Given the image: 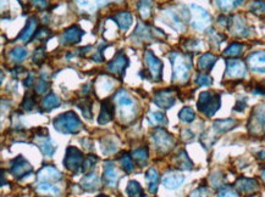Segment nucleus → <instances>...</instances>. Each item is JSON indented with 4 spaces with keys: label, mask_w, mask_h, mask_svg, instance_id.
Masks as SVG:
<instances>
[{
    "label": "nucleus",
    "mask_w": 265,
    "mask_h": 197,
    "mask_svg": "<svg viewBox=\"0 0 265 197\" xmlns=\"http://www.w3.org/2000/svg\"><path fill=\"white\" fill-rule=\"evenodd\" d=\"M135 35L138 37L139 39H150V38L153 37V32L147 24L138 23L137 28H136L135 31Z\"/></svg>",
    "instance_id": "obj_37"
},
{
    "label": "nucleus",
    "mask_w": 265,
    "mask_h": 197,
    "mask_svg": "<svg viewBox=\"0 0 265 197\" xmlns=\"http://www.w3.org/2000/svg\"><path fill=\"white\" fill-rule=\"evenodd\" d=\"M48 89L49 83L45 82L44 79H39V81L37 82V86H35V92H37V94H44Z\"/></svg>",
    "instance_id": "obj_51"
},
{
    "label": "nucleus",
    "mask_w": 265,
    "mask_h": 197,
    "mask_svg": "<svg viewBox=\"0 0 265 197\" xmlns=\"http://www.w3.org/2000/svg\"><path fill=\"white\" fill-rule=\"evenodd\" d=\"M27 54L28 53H27L26 49L18 46V48L12 49L11 53H10V59H11V61L15 62V64H20V62H22L23 60L26 59Z\"/></svg>",
    "instance_id": "obj_38"
},
{
    "label": "nucleus",
    "mask_w": 265,
    "mask_h": 197,
    "mask_svg": "<svg viewBox=\"0 0 265 197\" xmlns=\"http://www.w3.org/2000/svg\"><path fill=\"white\" fill-rule=\"evenodd\" d=\"M221 106L220 95L214 92H203L199 95L197 107L207 117H213Z\"/></svg>",
    "instance_id": "obj_3"
},
{
    "label": "nucleus",
    "mask_w": 265,
    "mask_h": 197,
    "mask_svg": "<svg viewBox=\"0 0 265 197\" xmlns=\"http://www.w3.org/2000/svg\"><path fill=\"white\" fill-rule=\"evenodd\" d=\"M119 173H117L115 164L110 161H106L104 163V182L110 188H115L119 182Z\"/></svg>",
    "instance_id": "obj_16"
},
{
    "label": "nucleus",
    "mask_w": 265,
    "mask_h": 197,
    "mask_svg": "<svg viewBox=\"0 0 265 197\" xmlns=\"http://www.w3.org/2000/svg\"><path fill=\"white\" fill-rule=\"evenodd\" d=\"M236 189L243 194H252L256 193L259 189V184L256 179H250V178H240L236 182Z\"/></svg>",
    "instance_id": "obj_22"
},
{
    "label": "nucleus",
    "mask_w": 265,
    "mask_h": 197,
    "mask_svg": "<svg viewBox=\"0 0 265 197\" xmlns=\"http://www.w3.org/2000/svg\"><path fill=\"white\" fill-rule=\"evenodd\" d=\"M149 120L155 125H166L168 124V119L163 112H153L149 114Z\"/></svg>",
    "instance_id": "obj_42"
},
{
    "label": "nucleus",
    "mask_w": 265,
    "mask_h": 197,
    "mask_svg": "<svg viewBox=\"0 0 265 197\" xmlns=\"http://www.w3.org/2000/svg\"><path fill=\"white\" fill-rule=\"evenodd\" d=\"M153 9V0H139L138 2V12L143 20L150 17Z\"/></svg>",
    "instance_id": "obj_32"
},
{
    "label": "nucleus",
    "mask_w": 265,
    "mask_h": 197,
    "mask_svg": "<svg viewBox=\"0 0 265 197\" xmlns=\"http://www.w3.org/2000/svg\"><path fill=\"white\" fill-rule=\"evenodd\" d=\"M251 11L256 15H265V1L263 0H256L251 4Z\"/></svg>",
    "instance_id": "obj_46"
},
{
    "label": "nucleus",
    "mask_w": 265,
    "mask_h": 197,
    "mask_svg": "<svg viewBox=\"0 0 265 197\" xmlns=\"http://www.w3.org/2000/svg\"><path fill=\"white\" fill-rule=\"evenodd\" d=\"M175 101H176V94L173 90L164 89L159 90L154 94V102L155 105L159 106L160 108L169 109L175 105Z\"/></svg>",
    "instance_id": "obj_11"
},
{
    "label": "nucleus",
    "mask_w": 265,
    "mask_h": 197,
    "mask_svg": "<svg viewBox=\"0 0 265 197\" xmlns=\"http://www.w3.org/2000/svg\"><path fill=\"white\" fill-rule=\"evenodd\" d=\"M179 117H180V119L182 120V122L191 123V122H193V120H195L196 113L192 108L188 107L187 106V107H184L181 109V111L179 112Z\"/></svg>",
    "instance_id": "obj_40"
},
{
    "label": "nucleus",
    "mask_w": 265,
    "mask_h": 197,
    "mask_svg": "<svg viewBox=\"0 0 265 197\" xmlns=\"http://www.w3.org/2000/svg\"><path fill=\"white\" fill-rule=\"evenodd\" d=\"M98 162V157L94 155H89L84 158L83 164H82V172L83 173H88L89 171L94 167V164Z\"/></svg>",
    "instance_id": "obj_43"
},
{
    "label": "nucleus",
    "mask_w": 265,
    "mask_h": 197,
    "mask_svg": "<svg viewBox=\"0 0 265 197\" xmlns=\"http://www.w3.org/2000/svg\"><path fill=\"white\" fill-rule=\"evenodd\" d=\"M144 60H146V65L148 67V72L153 81H160L163 76V62L150 50L146 51Z\"/></svg>",
    "instance_id": "obj_8"
},
{
    "label": "nucleus",
    "mask_w": 265,
    "mask_h": 197,
    "mask_svg": "<svg viewBox=\"0 0 265 197\" xmlns=\"http://www.w3.org/2000/svg\"><path fill=\"white\" fill-rule=\"evenodd\" d=\"M190 10L191 24H192L193 28H196L197 31H204V29H207L209 27V24L212 23V17H210L209 12L196 4L191 5Z\"/></svg>",
    "instance_id": "obj_4"
},
{
    "label": "nucleus",
    "mask_w": 265,
    "mask_h": 197,
    "mask_svg": "<svg viewBox=\"0 0 265 197\" xmlns=\"http://www.w3.org/2000/svg\"><path fill=\"white\" fill-rule=\"evenodd\" d=\"M53 125L56 130L62 134H76L82 129V122L73 111H67L59 114L53 120Z\"/></svg>",
    "instance_id": "obj_2"
},
{
    "label": "nucleus",
    "mask_w": 265,
    "mask_h": 197,
    "mask_svg": "<svg viewBox=\"0 0 265 197\" xmlns=\"http://www.w3.org/2000/svg\"><path fill=\"white\" fill-rule=\"evenodd\" d=\"M196 83L199 87H208L210 84H213V78L209 75H207V73L201 72L196 77Z\"/></svg>",
    "instance_id": "obj_44"
},
{
    "label": "nucleus",
    "mask_w": 265,
    "mask_h": 197,
    "mask_svg": "<svg viewBox=\"0 0 265 197\" xmlns=\"http://www.w3.org/2000/svg\"><path fill=\"white\" fill-rule=\"evenodd\" d=\"M153 140L155 142V146L160 152L165 153L170 151L174 146V138L171 134H169L164 128H157L152 134Z\"/></svg>",
    "instance_id": "obj_6"
},
{
    "label": "nucleus",
    "mask_w": 265,
    "mask_h": 197,
    "mask_svg": "<svg viewBox=\"0 0 265 197\" xmlns=\"http://www.w3.org/2000/svg\"><path fill=\"white\" fill-rule=\"evenodd\" d=\"M75 2L82 12L93 13L99 6L100 0H75Z\"/></svg>",
    "instance_id": "obj_29"
},
{
    "label": "nucleus",
    "mask_w": 265,
    "mask_h": 197,
    "mask_svg": "<svg viewBox=\"0 0 265 197\" xmlns=\"http://www.w3.org/2000/svg\"><path fill=\"white\" fill-rule=\"evenodd\" d=\"M185 183V175L179 172H170V173L165 174L163 178V185L169 190H174V189L180 188Z\"/></svg>",
    "instance_id": "obj_20"
},
{
    "label": "nucleus",
    "mask_w": 265,
    "mask_h": 197,
    "mask_svg": "<svg viewBox=\"0 0 265 197\" xmlns=\"http://www.w3.org/2000/svg\"><path fill=\"white\" fill-rule=\"evenodd\" d=\"M170 61L173 65V79L179 83H186L190 78L192 70V60L188 55L181 53H171Z\"/></svg>",
    "instance_id": "obj_1"
},
{
    "label": "nucleus",
    "mask_w": 265,
    "mask_h": 197,
    "mask_svg": "<svg viewBox=\"0 0 265 197\" xmlns=\"http://www.w3.org/2000/svg\"><path fill=\"white\" fill-rule=\"evenodd\" d=\"M35 190L39 194H44V195H53V196H59L60 195V189L58 186H55L53 183L49 182H40L39 184L37 185Z\"/></svg>",
    "instance_id": "obj_28"
},
{
    "label": "nucleus",
    "mask_w": 265,
    "mask_h": 197,
    "mask_svg": "<svg viewBox=\"0 0 265 197\" xmlns=\"http://www.w3.org/2000/svg\"><path fill=\"white\" fill-rule=\"evenodd\" d=\"M38 179H39V182H59V180L62 179V174L55 167L44 166L38 172Z\"/></svg>",
    "instance_id": "obj_15"
},
{
    "label": "nucleus",
    "mask_w": 265,
    "mask_h": 197,
    "mask_svg": "<svg viewBox=\"0 0 265 197\" xmlns=\"http://www.w3.org/2000/svg\"><path fill=\"white\" fill-rule=\"evenodd\" d=\"M247 73V67L246 64L240 59H230L226 61V72L225 76L228 78L240 79L243 78Z\"/></svg>",
    "instance_id": "obj_9"
},
{
    "label": "nucleus",
    "mask_w": 265,
    "mask_h": 197,
    "mask_svg": "<svg viewBox=\"0 0 265 197\" xmlns=\"http://www.w3.org/2000/svg\"><path fill=\"white\" fill-rule=\"evenodd\" d=\"M234 31L237 35H240V37H246V35L248 34V31H250V29H248V27L246 26L245 22L242 20H236L235 21Z\"/></svg>",
    "instance_id": "obj_45"
},
{
    "label": "nucleus",
    "mask_w": 265,
    "mask_h": 197,
    "mask_svg": "<svg viewBox=\"0 0 265 197\" xmlns=\"http://www.w3.org/2000/svg\"><path fill=\"white\" fill-rule=\"evenodd\" d=\"M33 5L37 9L44 10L48 6V1L46 0H33Z\"/></svg>",
    "instance_id": "obj_54"
},
{
    "label": "nucleus",
    "mask_w": 265,
    "mask_h": 197,
    "mask_svg": "<svg viewBox=\"0 0 265 197\" xmlns=\"http://www.w3.org/2000/svg\"><path fill=\"white\" fill-rule=\"evenodd\" d=\"M83 155L78 149L73 146H69L66 149L64 158V166L66 167L67 171L70 172H78L83 164Z\"/></svg>",
    "instance_id": "obj_7"
},
{
    "label": "nucleus",
    "mask_w": 265,
    "mask_h": 197,
    "mask_svg": "<svg viewBox=\"0 0 265 197\" xmlns=\"http://www.w3.org/2000/svg\"><path fill=\"white\" fill-rule=\"evenodd\" d=\"M99 178L95 173H88L84 175L83 179L81 180V185L84 190L87 191H94L99 189Z\"/></svg>",
    "instance_id": "obj_25"
},
{
    "label": "nucleus",
    "mask_w": 265,
    "mask_h": 197,
    "mask_svg": "<svg viewBox=\"0 0 265 197\" xmlns=\"http://www.w3.org/2000/svg\"><path fill=\"white\" fill-rule=\"evenodd\" d=\"M242 1L243 0H215L218 7H219L220 10L225 11V12L236 9L239 5L242 4Z\"/></svg>",
    "instance_id": "obj_35"
},
{
    "label": "nucleus",
    "mask_w": 265,
    "mask_h": 197,
    "mask_svg": "<svg viewBox=\"0 0 265 197\" xmlns=\"http://www.w3.org/2000/svg\"><path fill=\"white\" fill-rule=\"evenodd\" d=\"M165 13H166V16H168L169 20L171 21V26H173L175 29H177L179 32L184 31L185 29L184 20H182V17L176 12V11L168 10Z\"/></svg>",
    "instance_id": "obj_30"
},
{
    "label": "nucleus",
    "mask_w": 265,
    "mask_h": 197,
    "mask_svg": "<svg viewBox=\"0 0 265 197\" xmlns=\"http://www.w3.org/2000/svg\"><path fill=\"white\" fill-rule=\"evenodd\" d=\"M146 179L148 183L150 194H157L158 185H159V173L155 168H149L146 173Z\"/></svg>",
    "instance_id": "obj_26"
},
{
    "label": "nucleus",
    "mask_w": 265,
    "mask_h": 197,
    "mask_svg": "<svg viewBox=\"0 0 265 197\" xmlns=\"http://www.w3.org/2000/svg\"><path fill=\"white\" fill-rule=\"evenodd\" d=\"M34 141H35V144H37V146L40 149V151L43 152V155L46 156V157H51V156L54 155L56 147H55V145L51 142L49 136L37 135L34 138Z\"/></svg>",
    "instance_id": "obj_21"
},
{
    "label": "nucleus",
    "mask_w": 265,
    "mask_h": 197,
    "mask_svg": "<svg viewBox=\"0 0 265 197\" xmlns=\"http://www.w3.org/2000/svg\"><path fill=\"white\" fill-rule=\"evenodd\" d=\"M248 129L254 135H259L265 131V112L263 109L257 108L253 112L250 123H248Z\"/></svg>",
    "instance_id": "obj_12"
},
{
    "label": "nucleus",
    "mask_w": 265,
    "mask_h": 197,
    "mask_svg": "<svg viewBox=\"0 0 265 197\" xmlns=\"http://www.w3.org/2000/svg\"><path fill=\"white\" fill-rule=\"evenodd\" d=\"M114 101L117 103L120 108H121L122 117L128 118V117L135 116V100L124 89H120L115 94Z\"/></svg>",
    "instance_id": "obj_5"
},
{
    "label": "nucleus",
    "mask_w": 265,
    "mask_h": 197,
    "mask_svg": "<svg viewBox=\"0 0 265 197\" xmlns=\"http://www.w3.org/2000/svg\"><path fill=\"white\" fill-rule=\"evenodd\" d=\"M131 156H132L135 160L139 161V162H146V161L148 160V150H147L146 147H141V149L135 150Z\"/></svg>",
    "instance_id": "obj_47"
},
{
    "label": "nucleus",
    "mask_w": 265,
    "mask_h": 197,
    "mask_svg": "<svg viewBox=\"0 0 265 197\" xmlns=\"http://www.w3.org/2000/svg\"><path fill=\"white\" fill-rule=\"evenodd\" d=\"M35 39H39V40H45L46 38L50 37V31L46 28H40L38 29V32L35 33Z\"/></svg>",
    "instance_id": "obj_52"
},
{
    "label": "nucleus",
    "mask_w": 265,
    "mask_h": 197,
    "mask_svg": "<svg viewBox=\"0 0 265 197\" xmlns=\"http://www.w3.org/2000/svg\"><path fill=\"white\" fill-rule=\"evenodd\" d=\"M247 65L254 72L265 73V50L254 51L247 57Z\"/></svg>",
    "instance_id": "obj_14"
},
{
    "label": "nucleus",
    "mask_w": 265,
    "mask_h": 197,
    "mask_svg": "<svg viewBox=\"0 0 265 197\" xmlns=\"http://www.w3.org/2000/svg\"><path fill=\"white\" fill-rule=\"evenodd\" d=\"M113 18L121 31H127L133 21L132 15H131L130 12H127V11H120V12H117Z\"/></svg>",
    "instance_id": "obj_23"
},
{
    "label": "nucleus",
    "mask_w": 265,
    "mask_h": 197,
    "mask_svg": "<svg viewBox=\"0 0 265 197\" xmlns=\"http://www.w3.org/2000/svg\"><path fill=\"white\" fill-rule=\"evenodd\" d=\"M207 195H208L207 189L201 188V189H197L195 193H192L191 197H207Z\"/></svg>",
    "instance_id": "obj_53"
},
{
    "label": "nucleus",
    "mask_w": 265,
    "mask_h": 197,
    "mask_svg": "<svg viewBox=\"0 0 265 197\" xmlns=\"http://www.w3.org/2000/svg\"><path fill=\"white\" fill-rule=\"evenodd\" d=\"M128 66V57L125 54L119 53L109 62L108 66H106V70L110 73H113L114 76L117 77H122L125 73V70Z\"/></svg>",
    "instance_id": "obj_10"
},
{
    "label": "nucleus",
    "mask_w": 265,
    "mask_h": 197,
    "mask_svg": "<svg viewBox=\"0 0 265 197\" xmlns=\"http://www.w3.org/2000/svg\"><path fill=\"white\" fill-rule=\"evenodd\" d=\"M218 197H239V194L232 188L224 186L223 189H220L219 193H218Z\"/></svg>",
    "instance_id": "obj_50"
},
{
    "label": "nucleus",
    "mask_w": 265,
    "mask_h": 197,
    "mask_svg": "<svg viewBox=\"0 0 265 197\" xmlns=\"http://www.w3.org/2000/svg\"><path fill=\"white\" fill-rule=\"evenodd\" d=\"M21 107L26 109V111H32V109L35 107V101L33 97H31V95H26L23 98L22 103H21Z\"/></svg>",
    "instance_id": "obj_49"
},
{
    "label": "nucleus",
    "mask_w": 265,
    "mask_h": 197,
    "mask_svg": "<svg viewBox=\"0 0 265 197\" xmlns=\"http://www.w3.org/2000/svg\"><path fill=\"white\" fill-rule=\"evenodd\" d=\"M114 113H115V106L114 102L110 100H104L102 103V108H100L99 117H98V123L99 124H106L114 118Z\"/></svg>",
    "instance_id": "obj_19"
},
{
    "label": "nucleus",
    "mask_w": 265,
    "mask_h": 197,
    "mask_svg": "<svg viewBox=\"0 0 265 197\" xmlns=\"http://www.w3.org/2000/svg\"><path fill=\"white\" fill-rule=\"evenodd\" d=\"M144 197H146V196H144Z\"/></svg>",
    "instance_id": "obj_58"
},
{
    "label": "nucleus",
    "mask_w": 265,
    "mask_h": 197,
    "mask_svg": "<svg viewBox=\"0 0 265 197\" xmlns=\"http://www.w3.org/2000/svg\"><path fill=\"white\" fill-rule=\"evenodd\" d=\"M76 105L81 109L82 113H83V116L86 117V118H92V101L89 100L88 98H83L81 101L76 102Z\"/></svg>",
    "instance_id": "obj_36"
},
{
    "label": "nucleus",
    "mask_w": 265,
    "mask_h": 197,
    "mask_svg": "<svg viewBox=\"0 0 265 197\" xmlns=\"http://www.w3.org/2000/svg\"><path fill=\"white\" fill-rule=\"evenodd\" d=\"M34 79H33V76L29 75L28 78H27V81H24V86L26 87H32V84H33Z\"/></svg>",
    "instance_id": "obj_55"
},
{
    "label": "nucleus",
    "mask_w": 265,
    "mask_h": 197,
    "mask_svg": "<svg viewBox=\"0 0 265 197\" xmlns=\"http://www.w3.org/2000/svg\"><path fill=\"white\" fill-rule=\"evenodd\" d=\"M45 59V48L44 46H39L37 50L34 51L33 55V62L35 65H40Z\"/></svg>",
    "instance_id": "obj_48"
},
{
    "label": "nucleus",
    "mask_w": 265,
    "mask_h": 197,
    "mask_svg": "<svg viewBox=\"0 0 265 197\" xmlns=\"http://www.w3.org/2000/svg\"><path fill=\"white\" fill-rule=\"evenodd\" d=\"M37 32H38V20L35 17H29L26 22V26H24L22 32H21L20 35H18L17 39L23 43H27L34 37Z\"/></svg>",
    "instance_id": "obj_17"
},
{
    "label": "nucleus",
    "mask_w": 265,
    "mask_h": 197,
    "mask_svg": "<svg viewBox=\"0 0 265 197\" xmlns=\"http://www.w3.org/2000/svg\"><path fill=\"white\" fill-rule=\"evenodd\" d=\"M120 162H121L122 168H124L125 172L127 173H131L135 169V166H133V161H132V156L128 155V153H124L120 158Z\"/></svg>",
    "instance_id": "obj_41"
},
{
    "label": "nucleus",
    "mask_w": 265,
    "mask_h": 197,
    "mask_svg": "<svg viewBox=\"0 0 265 197\" xmlns=\"http://www.w3.org/2000/svg\"><path fill=\"white\" fill-rule=\"evenodd\" d=\"M217 60L218 57L213 54L208 53L202 55L201 59L198 60V68L201 71H203V72H208V71L212 70L213 66H214L215 62H217Z\"/></svg>",
    "instance_id": "obj_27"
},
{
    "label": "nucleus",
    "mask_w": 265,
    "mask_h": 197,
    "mask_svg": "<svg viewBox=\"0 0 265 197\" xmlns=\"http://www.w3.org/2000/svg\"><path fill=\"white\" fill-rule=\"evenodd\" d=\"M60 103H61V101H60L58 95H55V94H53V93H51V94L46 95V97L43 98L42 107L44 108L45 111H51L53 108L59 107Z\"/></svg>",
    "instance_id": "obj_31"
},
{
    "label": "nucleus",
    "mask_w": 265,
    "mask_h": 197,
    "mask_svg": "<svg viewBox=\"0 0 265 197\" xmlns=\"http://www.w3.org/2000/svg\"><path fill=\"white\" fill-rule=\"evenodd\" d=\"M10 172L15 178H22L24 175L29 174L32 172V166L27 162L22 156H17L13 158L10 163Z\"/></svg>",
    "instance_id": "obj_13"
},
{
    "label": "nucleus",
    "mask_w": 265,
    "mask_h": 197,
    "mask_svg": "<svg viewBox=\"0 0 265 197\" xmlns=\"http://www.w3.org/2000/svg\"><path fill=\"white\" fill-rule=\"evenodd\" d=\"M176 164L180 169H186V171H190L193 167L192 161L190 160V157L185 151H181L176 156Z\"/></svg>",
    "instance_id": "obj_34"
},
{
    "label": "nucleus",
    "mask_w": 265,
    "mask_h": 197,
    "mask_svg": "<svg viewBox=\"0 0 265 197\" xmlns=\"http://www.w3.org/2000/svg\"><path fill=\"white\" fill-rule=\"evenodd\" d=\"M84 31H82L80 26H71L67 29H65L64 34H62V43L65 44H77L81 42L82 37H83Z\"/></svg>",
    "instance_id": "obj_18"
},
{
    "label": "nucleus",
    "mask_w": 265,
    "mask_h": 197,
    "mask_svg": "<svg viewBox=\"0 0 265 197\" xmlns=\"http://www.w3.org/2000/svg\"><path fill=\"white\" fill-rule=\"evenodd\" d=\"M97 197H109V196H106V195H99V196H97Z\"/></svg>",
    "instance_id": "obj_57"
},
{
    "label": "nucleus",
    "mask_w": 265,
    "mask_h": 197,
    "mask_svg": "<svg viewBox=\"0 0 265 197\" xmlns=\"http://www.w3.org/2000/svg\"><path fill=\"white\" fill-rule=\"evenodd\" d=\"M262 178H263V180L265 182V169L263 172H262Z\"/></svg>",
    "instance_id": "obj_56"
},
{
    "label": "nucleus",
    "mask_w": 265,
    "mask_h": 197,
    "mask_svg": "<svg viewBox=\"0 0 265 197\" xmlns=\"http://www.w3.org/2000/svg\"><path fill=\"white\" fill-rule=\"evenodd\" d=\"M237 125V120L236 119H219L215 120L214 124H213V130L218 134H223L226 133V131L234 129Z\"/></svg>",
    "instance_id": "obj_24"
},
{
    "label": "nucleus",
    "mask_w": 265,
    "mask_h": 197,
    "mask_svg": "<svg viewBox=\"0 0 265 197\" xmlns=\"http://www.w3.org/2000/svg\"><path fill=\"white\" fill-rule=\"evenodd\" d=\"M126 193L128 197H144L143 194V189L139 183L136 182V180H131L127 184Z\"/></svg>",
    "instance_id": "obj_33"
},
{
    "label": "nucleus",
    "mask_w": 265,
    "mask_h": 197,
    "mask_svg": "<svg viewBox=\"0 0 265 197\" xmlns=\"http://www.w3.org/2000/svg\"><path fill=\"white\" fill-rule=\"evenodd\" d=\"M243 51V44L241 43H232L231 45H229L228 48L224 50V55L225 56H237Z\"/></svg>",
    "instance_id": "obj_39"
}]
</instances>
